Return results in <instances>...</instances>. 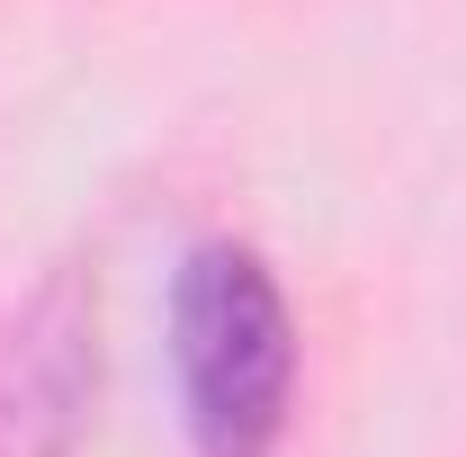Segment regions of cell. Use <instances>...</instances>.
Masks as SVG:
<instances>
[{
  "mask_svg": "<svg viewBox=\"0 0 466 457\" xmlns=\"http://www.w3.org/2000/svg\"><path fill=\"white\" fill-rule=\"evenodd\" d=\"M179 421L207 457H269L296 412V314L251 242H198L171 279Z\"/></svg>",
  "mask_w": 466,
  "mask_h": 457,
  "instance_id": "cell-1",
  "label": "cell"
},
{
  "mask_svg": "<svg viewBox=\"0 0 466 457\" xmlns=\"http://www.w3.org/2000/svg\"><path fill=\"white\" fill-rule=\"evenodd\" d=\"M99 287L55 269L0 323V457H72L99 412Z\"/></svg>",
  "mask_w": 466,
  "mask_h": 457,
  "instance_id": "cell-2",
  "label": "cell"
}]
</instances>
